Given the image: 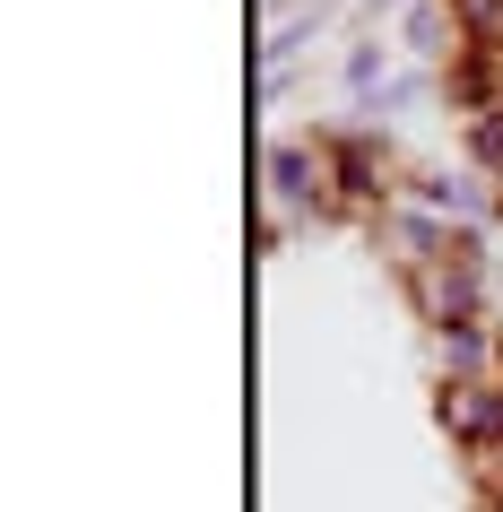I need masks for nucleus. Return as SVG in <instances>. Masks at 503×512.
I'll list each match as a JSON object with an SVG mask.
<instances>
[{"label": "nucleus", "mask_w": 503, "mask_h": 512, "mask_svg": "<svg viewBox=\"0 0 503 512\" xmlns=\"http://www.w3.org/2000/svg\"><path fill=\"white\" fill-rule=\"evenodd\" d=\"M408 287H417V313L434 330H451V322H477L486 304H477V252L469 243H451L443 261H425V270H408Z\"/></svg>", "instance_id": "1"}, {"label": "nucleus", "mask_w": 503, "mask_h": 512, "mask_svg": "<svg viewBox=\"0 0 503 512\" xmlns=\"http://www.w3.org/2000/svg\"><path fill=\"white\" fill-rule=\"evenodd\" d=\"M443 426L469 443V452H495L503 443V374L486 382H443Z\"/></svg>", "instance_id": "2"}, {"label": "nucleus", "mask_w": 503, "mask_h": 512, "mask_svg": "<svg viewBox=\"0 0 503 512\" xmlns=\"http://www.w3.org/2000/svg\"><path fill=\"white\" fill-rule=\"evenodd\" d=\"M503 339H495V322L477 313V322H451V330H434V356H443V382H486V374H503Z\"/></svg>", "instance_id": "3"}, {"label": "nucleus", "mask_w": 503, "mask_h": 512, "mask_svg": "<svg viewBox=\"0 0 503 512\" xmlns=\"http://www.w3.org/2000/svg\"><path fill=\"white\" fill-rule=\"evenodd\" d=\"M451 96H460V113H503V44H460L451 53Z\"/></svg>", "instance_id": "4"}, {"label": "nucleus", "mask_w": 503, "mask_h": 512, "mask_svg": "<svg viewBox=\"0 0 503 512\" xmlns=\"http://www.w3.org/2000/svg\"><path fill=\"white\" fill-rule=\"evenodd\" d=\"M330 174L347 183V200H382V191H391L382 183V157H373L365 139H339V148H330Z\"/></svg>", "instance_id": "5"}, {"label": "nucleus", "mask_w": 503, "mask_h": 512, "mask_svg": "<svg viewBox=\"0 0 503 512\" xmlns=\"http://www.w3.org/2000/svg\"><path fill=\"white\" fill-rule=\"evenodd\" d=\"M469 469H477V486L495 495V486H503V443H495V452H469Z\"/></svg>", "instance_id": "6"}, {"label": "nucleus", "mask_w": 503, "mask_h": 512, "mask_svg": "<svg viewBox=\"0 0 503 512\" xmlns=\"http://www.w3.org/2000/svg\"><path fill=\"white\" fill-rule=\"evenodd\" d=\"M408 35H417L425 53H434V44H443V9H417V18H408Z\"/></svg>", "instance_id": "7"}, {"label": "nucleus", "mask_w": 503, "mask_h": 512, "mask_svg": "<svg viewBox=\"0 0 503 512\" xmlns=\"http://www.w3.org/2000/svg\"><path fill=\"white\" fill-rule=\"evenodd\" d=\"M486 512H503V486H495V495H486Z\"/></svg>", "instance_id": "8"}, {"label": "nucleus", "mask_w": 503, "mask_h": 512, "mask_svg": "<svg viewBox=\"0 0 503 512\" xmlns=\"http://www.w3.org/2000/svg\"><path fill=\"white\" fill-rule=\"evenodd\" d=\"M495 209H503V191H495Z\"/></svg>", "instance_id": "9"}]
</instances>
